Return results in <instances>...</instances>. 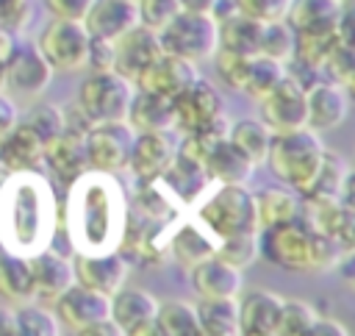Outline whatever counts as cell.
<instances>
[{"label":"cell","mask_w":355,"mask_h":336,"mask_svg":"<svg viewBox=\"0 0 355 336\" xmlns=\"http://www.w3.org/2000/svg\"><path fill=\"white\" fill-rule=\"evenodd\" d=\"M216 255L227 264H233L236 269H247L261 258V242H258V230L255 233H236L219 242Z\"/></svg>","instance_id":"43"},{"label":"cell","mask_w":355,"mask_h":336,"mask_svg":"<svg viewBox=\"0 0 355 336\" xmlns=\"http://www.w3.org/2000/svg\"><path fill=\"white\" fill-rule=\"evenodd\" d=\"M239 14L258 19V22H272V19H283L286 8L291 0H233Z\"/></svg>","instance_id":"48"},{"label":"cell","mask_w":355,"mask_h":336,"mask_svg":"<svg viewBox=\"0 0 355 336\" xmlns=\"http://www.w3.org/2000/svg\"><path fill=\"white\" fill-rule=\"evenodd\" d=\"M258 31H261V22H258V19H250V17L239 14V11L230 14L227 19L216 22V39H219V47L239 50V53H255Z\"/></svg>","instance_id":"39"},{"label":"cell","mask_w":355,"mask_h":336,"mask_svg":"<svg viewBox=\"0 0 355 336\" xmlns=\"http://www.w3.org/2000/svg\"><path fill=\"white\" fill-rule=\"evenodd\" d=\"M89 42H92V36H89V31L83 28L80 19L53 17L42 28V33L36 39V47L50 61L53 69L72 72V69H83L86 67Z\"/></svg>","instance_id":"8"},{"label":"cell","mask_w":355,"mask_h":336,"mask_svg":"<svg viewBox=\"0 0 355 336\" xmlns=\"http://www.w3.org/2000/svg\"><path fill=\"white\" fill-rule=\"evenodd\" d=\"M258 108H261V122L272 133L305 128V86L286 72V78L266 97L258 100Z\"/></svg>","instance_id":"14"},{"label":"cell","mask_w":355,"mask_h":336,"mask_svg":"<svg viewBox=\"0 0 355 336\" xmlns=\"http://www.w3.org/2000/svg\"><path fill=\"white\" fill-rule=\"evenodd\" d=\"M255 219H258V230L300 219V194L294 189H280V186H269L255 192Z\"/></svg>","instance_id":"31"},{"label":"cell","mask_w":355,"mask_h":336,"mask_svg":"<svg viewBox=\"0 0 355 336\" xmlns=\"http://www.w3.org/2000/svg\"><path fill=\"white\" fill-rule=\"evenodd\" d=\"M305 336H349V330L338 322V319H330V317H316V322L308 328Z\"/></svg>","instance_id":"52"},{"label":"cell","mask_w":355,"mask_h":336,"mask_svg":"<svg viewBox=\"0 0 355 336\" xmlns=\"http://www.w3.org/2000/svg\"><path fill=\"white\" fill-rule=\"evenodd\" d=\"M47 147V142H53L61 131H64V106H55V103H39L33 106L25 117H19Z\"/></svg>","instance_id":"44"},{"label":"cell","mask_w":355,"mask_h":336,"mask_svg":"<svg viewBox=\"0 0 355 336\" xmlns=\"http://www.w3.org/2000/svg\"><path fill=\"white\" fill-rule=\"evenodd\" d=\"M53 72L55 69L39 53L36 44L19 42V47L14 50V56L3 67V86H8L11 92H17L22 97H39L53 83Z\"/></svg>","instance_id":"15"},{"label":"cell","mask_w":355,"mask_h":336,"mask_svg":"<svg viewBox=\"0 0 355 336\" xmlns=\"http://www.w3.org/2000/svg\"><path fill=\"white\" fill-rule=\"evenodd\" d=\"M191 214L222 242L236 233H255V194L247 189V183H214L200 203L191 208Z\"/></svg>","instance_id":"5"},{"label":"cell","mask_w":355,"mask_h":336,"mask_svg":"<svg viewBox=\"0 0 355 336\" xmlns=\"http://www.w3.org/2000/svg\"><path fill=\"white\" fill-rule=\"evenodd\" d=\"M322 156H324V144L319 133L311 128H297L286 133H272L263 164H269L272 175L302 197L316 178Z\"/></svg>","instance_id":"4"},{"label":"cell","mask_w":355,"mask_h":336,"mask_svg":"<svg viewBox=\"0 0 355 336\" xmlns=\"http://www.w3.org/2000/svg\"><path fill=\"white\" fill-rule=\"evenodd\" d=\"M255 53L272 61H280V64H291L294 61V28L286 19L261 22Z\"/></svg>","instance_id":"38"},{"label":"cell","mask_w":355,"mask_h":336,"mask_svg":"<svg viewBox=\"0 0 355 336\" xmlns=\"http://www.w3.org/2000/svg\"><path fill=\"white\" fill-rule=\"evenodd\" d=\"M80 22L92 39H116L139 25V8L136 0H94Z\"/></svg>","instance_id":"25"},{"label":"cell","mask_w":355,"mask_h":336,"mask_svg":"<svg viewBox=\"0 0 355 336\" xmlns=\"http://www.w3.org/2000/svg\"><path fill=\"white\" fill-rule=\"evenodd\" d=\"M216 0H178V6L183 11H194V14H211Z\"/></svg>","instance_id":"56"},{"label":"cell","mask_w":355,"mask_h":336,"mask_svg":"<svg viewBox=\"0 0 355 336\" xmlns=\"http://www.w3.org/2000/svg\"><path fill=\"white\" fill-rule=\"evenodd\" d=\"M155 314L158 300L147 289L125 283L116 294H111V319L119 325L122 336H158Z\"/></svg>","instance_id":"17"},{"label":"cell","mask_w":355,"mask_h":336,"mask_svg":"<svg viewBox=\"0 0 355 336\" xmlns=\"http://www.w3.org/2000/svg\"><path fill=\"white\" fill-rule=\"evenodd\" d=\"M31 261V275H33V300L36 303H53L64 289H69L75 283V272H72V261L64 258L61 253L50 247L36 250L33 255H28Z\"/></svg>","instance_id":"22"},{"label":"cell","mask_w":355,"mask_h":336,"mask_svg":"<svg viewBox=\"0 0 355 336\" xmlns=\"http://www.w3.org/2000/svg\"><path fill=\"white\" fill-rule=\"evenodd\" d=\"M0 89H3V69H0Z\"/></svg>","instance_id":"57"},{"label":"cell","mask_w":355,"mask_h":336,"mask_svg":"<svg viewBox=\"0 0 355 336\" xmlns=\"http://www.w3.org/2000/svg\"><path fill=\"white\" fill-rule=\"evenodd\" d=\"M14 322H17V336H58L64 333L58 325V317L39 305L36 300L14 305Z\"/></svg>","instance_id":"40"},{"label":"cell","mask_w":355,"mask_h":336,"mask_svg":"<svg viewBox=\"0 0 355 336\" xmlns=\"http://www.w3.org/2000/svg\"><path fill=\"white\" fill-rule=\"evenodd\" d=\"M155 325H158V336H202L197 303H189V300L158 303Z\"/></svg>","instance_id":"37"},{"label":"cell","mask_w":355,"mask_h":336,"mask_svg":"<svg viewBox=\"0 0 355 336\" xmlns=\"http://www.w3.org/2000/svg\"><path fill=\"white\" fill-rule=\"evenodd\" d=\"M349 180H352L349 164L344 161V156L324 150L316 178L302 197H344V200H349Z\"/></svg>","instance_id":"35"},{"label":"cell","mask_w":355,"mask_h":336,"mask_svg":"<svg viewBox=\"0 0 355 336\" xmlns=\"http://www.w3.org/2000/svg\"><path fill=\"white\" fill-rule=\"evenodd\" d=\"M175 158H178V139L172 136V131H144L136 133L133 139L128 169L139 180H155L172 167Z\"/></svg>","instance_id":"18"},{"label":"cell","mask_w":355,"mask_h":336,"mask_svg":"<svg viewBox=\"0 0 355 336\" xmlns=\"http://www.w3.org/2000/svg\"><path fill=\"white\" fill-rule=\"evenodd\" d=\"M216 247H219V239H216L191 211L183 214V217L172 225V230H169V236H166V253H169L180 267H186V269H191L194 264H200V261L216 255Z\"/></svg>","instance_id":"20"},{"label":"cell","mask_w":355,"mask_h":336,"mask_svg":"<svg viewBox=\"0 0 355 336\" xmlns=\"http://www.w3.org/2000/svg\"><path fill=\"white\" fill-rule=\"evenodd\" d=\"M55 228V194L42 169L6 172L0 183V247L17 255H33L53 244Z\"/></svg>","instance_id":"2"},{"label":"cell","mask_w":355,"mask_h":336,"mask_svg":"<svg viewBox=\"0 0 355 336\" xmlns=\"http://www.w3.org/2000/svg\"><path fill=\"white\" fill-rule=\"evenodd\" d=\"M250 58H252V53H239V50H227V47H216L214 56H211L216 75H219L222 83H225L227 89H233V92H244Z\"/></svg>","instance_id":"42"},{"label":"cell","mask_w":355,"mask_h":336,"mask_svg":"<svg viewBox=\"0 0 355 336\" xmlns=\"http://www.w3.org/2000/svg\"><path fill=\"white\" fill-rule=\"evenodd\" d=\"M83 139H86V133H75V131L64 128L44 147V167L53 169V175L61 178L64 183H72L78 175H83L89 169L86 142Z\"/></svg>","instance_id":"27"},{"label":"cell","mask_w":355,"mask_h":336,"mask_svg":"<svg viewBox=\"0 0 355 336\" xmlns=\"http://www.w3.org/2000/svg\"><path fill=\"white\" fill-rule=\"evenodd\" d=\"M316 317H319V311L308 300H286L283 297L277 336H305L308 328L316 322Z\"/></svg>","instance_id":"46"},{"label":"cell","mask_w":355,"mask_h":336,"mask_svg":"<svg viewBox=\"0 0 355 336\" xmlns=\"http://www.w3.org/2000/svg\"><path fill=\"white\" fill-rule=\"evenodd\" d=\"M136 133L144 131H175V100L153 92H133V100L128 106L125 119Z\"/></svg>","instance_id":"29"},{"label":"cell","mask_w":355,"mask_h":336,"mask_svg":"<svg viewBox=\"0 0 355 336\" xmlns=\"http://www.w3.org/2000/svg\"><path fill=\"white\" fill-rule=\"evenodd\" d=\"M239 300V333L244 336H277L283 297L266 289H252Z\"/></svg>","instance_id":"24"},{"label":"cell","mask_w":355,"mask_h":336,"mask_svg":"<svg viewBox=\"0 0 355 336\" xmlns=\"http://www.w3.org/2000/svg\"><path fill=\"white\" fill-rule=\"evenodd\" d=\"M258 242H261V255L266 261L291 272L327 269L341 255V250L330 239L313 233L302 219H291V222L258 230Z\"/></svg>","instance_id":"3"},{"label":"cell","mask_w":355,"mask_h":336,"mask_svg":"<svg viewBox=\"0 0 355 336\" xmlns=\"http://www.w3.org/2000/svg\"><path fill=\"white\" fill-rule=\"evenodd\" d=\"M300 219L319 236L330 239L341 253H349L355 242L352 203L344 197H302Z\"/></svg>","instance_id":"9"},{"label":"cell","mask_w":355,"mask_h":336,"mask_svg":"<svg viewBox=\"0 0 355 336\" xmlns=\"http://www.w3.org/2000/svg\"><path fill=\"white\" fill-rule=\"evenodd\" d=\"M200 78V69L194 61L172 56V53H158L136 78L133 86L141 92H153V94H164V97H178L189 83H194Z\"/></svg>","instance_id":"16"},{"label":"cell","mask_w":355,"mask_h":336,"mask_svg":"<svg viewBox=\"0 0 355 336\" xmlns=\"http://www.w3.org/2000/svg\"><path fill=\"white\" fill-rule=\"evenodd\" d=\"M341 3H349V0H341Z\"/></svg>","instance_id":"58"},{"label":"cell","mask_w":355,"mask_h":336,"mask_svg":"<svg viewBox=\"0 0 355 336\" xmlns=\"http://www.w3.org/2000/svg\"><path fill=\"white\" fill-rule=\"evenodd\" d=\"M17 47H19V36H17L11 28L0 25V69L8 64V58L14 56Z\"/></svg>","instance_id":"53"},{"label":"cell","mask_w":355,"mask_h":336,"mask_svg":"<svg viewBox=\"0 0 355 336\" xmlns=\"http://www.w3.org/2000/svg\"><path fill=\"white\" fill-rule=\"evenodd\" d=\"M0 336H17L14 305H0Z\"/></svg>","instance_id":"55"},{"label":"cell","mask_w":355,"mask_h":336,"mask_svg":"<svg viewBox=\"0 0 355 336\" xmlns=\"http://www.w3.org/2000/svg\"><path fill=\"white\" fill-rule=\"evenodd\" d=\"M158 53H164L161 50V42H158V33L150 31V28H144V25H136L128 33H122V36L114 39V72L125 75L133 83V78Z\"/></svg>","instance_id":"23"},{"label":"cell","mask_w":355,"mask_h":336,"mask_svg":"<svg viewBox=\"0 0 355 336\" xmlns=\"http://www.w3.org/2000/svg\"><path fill=\"white\" fill-rule=\"evenodd\" d=\"M191 289L197 297H239L244 289V272L233 264L211 255L189 269Z\"/></svg>","instance_id":"26"},{"label":"cell","mask_w":355,"mask_h":336,"mask_svg":"<svg viewBox=\"0 0 355 336\" xmlns=\"http://www.w3.org/2000/svg\"><path fill=\"white\" fill-rule=\"evenodd\" d=\"M349 114L347 89L333 81H311L305 86V128L322 133L338 128Z\"/></svg>","instance_id":"19"},{"label":"cell","mask_w":355,"mask_h":336,"mask_svg":"<svg viewBox=\"0 0 355 336\" xmlns=\"http://www.w3.org/2000/svg\"><path fill=\"white\" fill-rule=\"evenodd\" d=\"M227 142L241 150L255 167L266 161L269 153V142H272V131L261 122V117H241L236 122L227 125Z\"/></svg>","instance_id":"34"},{"label":"cell","mask_w":355,"mask_h":336,"mask_svg":"<svg viewBox=\"0 0 355 336\" xmlns=\"http://www.w3.org/2000/svg\"><path fill=\"white\" fill-rule=\"evenodd\" d=\"M286 78V64L280 61H272L266 56H258L252 53L250 58V69H247V83H244V94L252 97L255 103L261 97H266L280 81Z\"/></svg>","instance_id":"41"},{"label":"cell","mask_w":355,"mask_h":336,"mask_svg":"<svg viewBox=\"0 0 355 336\" xmlns=\"http://www.w3.org/2000/svg\"><path fill=\"white\" fill-rule=\"evenodd\" d=\"M158 42L164 53L189 58V61H205L214 56V50L219 47L216 39V22L211 19V14H194V11H178L161 31H158Z\"/></svg>","instance_id":"7"},{"label":"cell","mask_w":355,"mask_h":336,"mask_svg":"<svg viewBox=\"0 0 355 336\" xmlns=\"http://www.w3.org/2000/svg\"><path fill=\"white\" fill-rule=\"evenodd\" d=\"M136 8H139V25L155 33L180 11L178 0H136Z\"/></svg>","instance_id":"47"},{"label":"cell","mask_w":355,"mask_h":336,"mask_svg":"<svg viewBox=\"0 0 355 336\" xmlns=\"http://www.w3.org/2000/svg\"><path fill=\"white\" fill-rule=\"evenodd\" d=\"M338 42H352V31H349V11L344 8V14L338 17L336 25H319V28H302L294 31V61L311 72H319L322 61L327 58V53L338 44Z\"/></svg>","instance_id":"21"},{"label":"cell","mask_w":355,"mask_h":336,"mask_svg":"<svg viewBox=\"0 0 355 336\" xmlns=\"http://www.w3.org/2000/svg\"><path fill=\"white\" fill-rule=\"evenodd\" d=\"M80 336H122V330H119V325L108 317V319H100V322H94V325H89Z\"/></svg>","instance_id":"54"},{"label":"cell","mask_w":355,"mask_h":336,"mask_svg":"<svg viewBox=\"0 0 355 336\" xmlns=\"http://www.w3.org/2000/svg\"><path fill=\"white\" fill-rule=\"evenodd\" d=\"M130 261L119 253V250H105V253H75L72 261V272H75V283L100 292L105 297L116 294L128 278H130Z\"/></svg>","instance_id":"11"},{"label":"cell","mask_w":355,"mask_h":336,"mask_svg":"<svg viewBox=\"0 0 355 336\" xmlns=\"http://www.w3.org/2000/svg\"><path fill=\"white\" fill-rule=\"evenodd\" d=\"M53 314L58 317L61 330L67 333H83L89 325L108 319L111 317V297L92 292L80 283H72L69 289H64L55 300H53Z\"/></svg>","instance_id":"13"},{"label":"cell","mask_w":355,"mask_h":336,"mask_svg":"<svg viewBox=\"0 0 355 336\" xmlns=\"http://www.w3.org/2000/svg\"><path fill=\"white\" fill-rule=\"evenodd\" d=\"M197 317L202 336H241L236 297H200Z\"/></svg>","instance_id":"32"},{"label":"cell","mask_w":355,"mask_h":336,"mask_svg":"<svg viewBox=\"0 0 355 336\" xmlns=\"http://www.w3.org/2000/svg\"><path fill=\"white\" fill-rule=\"evenodd\" d=\"M0 297L11 305L33 300V275L28 255L3 250L0 255Z\"/></svg>","instance_id":"33"},{"label":"cell","mask_w":355,"mask_h":336,"mask_svg":"<svg viewBox=\"0 0 355 336\" xmlns=\"http://www.w3.org/2000/svg\"><path fill=\"white\" fill-rule=\"evenodd\" d=\"M136 131L125 122H94L86 131V158H89V169H100V172H119L128 169V158H130V147H133Z\"/></svg>","instance_id":"10"},{"label":"cell","mask_w":355,"mask_h":336,"mask_svg":"<svg viewBox=\"0 0 355 336\" xmlns=\"http://www.w3.org/2000/svg\"><path fill=\"white\" fill-rule=\"evenodd\" d=\"M17 122H19V108H17V103L0 89V142L8 136V131H11Z\"/></svg>","instance_id":"51"},{"label":"cell","mask_w":355,"mask_h":336,"mask_svg":"<svg viewBox=\"0 0 355 336\" xmlns=\"http://www.w3.org/2000/svg\"><path fill=\"white\" fill-rule=\"evenodd\" d=\"M128 225V197L114 172L86 169L69 183L64 230L75 253L119 250Z\"/></svg>","instance_id":"1"},{"label":"cell","mask_w":355,"mask_h":336,"mask_svg":"<svg viewBox=\"0 0 355 336\" xmlns=\"http://www.w3.org/2000/svg\"><path fill=\"white\" fill-rule=\"evenodd\" d=\"M225 117L222 94L202 75L175 97V128L183 133L202 131Z\"/></svg>","instance_id":"12"},{"label":"cell","mask_w":355,"mask_h":336,"mask_svg":"<svg viewBox=\"0 0 355 336\" xmlns=\"http://www.w3.org/2000/svg\"><path fill=\"white\" fill-rule=\"evenodd\" d=\"M0 169L3 172L44 169V142L22 119L0 142Z\"/></svg>","instance_id":"28"},{"label":"cell","mask_w":355,"mask_h":336,"mask_svg":"<svg viewBox=\"0 0 355 336\" xmlns=\"http://www.w3.org/2000/svg\"><path fill=\"white\" fill-rule=\"evenodd\" d=\"M202 169L214 183H250V178L255 175V164L241 150H236L227 139H222L211 150Z\"/></svg>","instance_id":"30"},{"label":"cell","mask_w":355,"mask_h":336,"mask_svg":"<svg viewBox=\"0 0 355 336\" xmlns=\"http://www.w3.org/2000/svg\"><path fill=\"white\" fill-rule=\"evenodd\" d=\"M347 3L341 0H291L286 8V22L294 31L302 28H319V25H336L344 14Z\"/></svg>","instance_id":"36"},{"label":"cell","mask_w":355,"mask_h":336,"mask_svg":"<svg viewBox=\"0 0 355 336\" xmlns=\"http://www.w3.org/2000/svg\"><path fill=\"white\" fill-rule=\"evenodd\" d=\"M319 72H324L327 81L349 89L355 83V47H352V42H338L327 53V58L322 61Z\"/></svg>","instance_id":"45"},{"label":"cell","mask_w":355,"mask_h":336,"mask_svg":"<svg viewBox=\"0 0 355 336\" xmlns=\"http://www.w3.org/2000/svg\"><path fill=\"white\" fill-rule=\"evenodd\" d=\"M86 67L92 72L114 69V39H92L89 42V56H86Z\"/></svg>","instance_id":"49"},{"label":"cell","mask_w":355,"mask_h":336,"mask_svg":"<svg viewBox=\"0 0 355 336\" xmlns=\"http://www.w3.org/2000/svg\"><path fill=\"white\" fill-rule=\"evenodd\" d=\"M92 3L94 0H44L47 11L61 19H83V14L89 11Z\"/></svg>","instance_id":"50"},{"label":"cell","mask_w":355,"mask_h":336,"mask_svg":"<svg viewBox=\"0 0 355 336\" xmlns=\"http://www.w3.org/2000/svg\"><path fill=\"white\" fill-rule=\"evenodd\" d=\"M136 86L114 72H89V78L80 83L78 89V106L80 111L94 122H116V119H128V106L133 100Z\"/></svg>","instance_id":"6"}]
</instances>
